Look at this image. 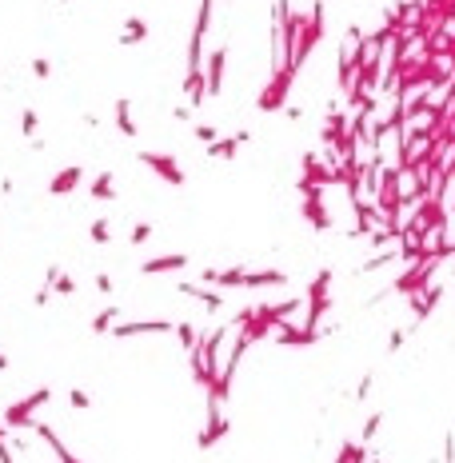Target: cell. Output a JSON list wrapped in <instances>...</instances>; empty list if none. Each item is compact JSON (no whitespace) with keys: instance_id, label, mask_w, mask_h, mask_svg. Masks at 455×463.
<instances>
[{"instance_id":"cell-3","label":"cell","mask_w":455,"mask_h":463,"mask_svg":"<svg viewBox=\"0 0 455 463\" xmlns=\"http://www.w3.org/2000/svg\"><path fill=\"white\" fill-rule=\"evenodd\" d=\"M224 72H228V44H216V49L208 52V64H204L208 96H220V92H224Z\"/></svg>"},{"instance_id":"cell-6","label":"cell","mask_w":455,"mask_h":463,"mask_svg":"<svg viewBox=\"0 0 455 463\" xmlns=\"http://www.w3.org/2000/svg\"><path fill=\"white\" fill-rule=\"evenodd\" d=\"M88 196H92V200H104V204H112V200H120V188H116V176H112V172H96V176H92V184H88Z\"/></svg>"},{"instance_id":"cell-15","label":"cell","mask_w":455,"mask_h":463,"mask_svg":"<svg viewBox=\"0 0 455 463\" xmlns=\"http://www.w3.org/2000/svg\"><path fill=\"white\" fill-rule=\"evenodd\" d=\"M192 136H196L200 144L208 148L212 140H220V128H216V124H192Z\"/></svg>"},{"instance_id":"cell-9","label":"cell","mask_w":455,"mask_h":463,"mask_svg":"<svg viewBox=\"0 0 455 463\" xmlns=\"http://www.w3.org/2000/svg\"><path fill=\"white\" fill-rule=\"evenodd\" d=\"M240 140H236V136H220V140H212L208 148H204V152H208V160H236V152H240Z\"/></svg>"},{"instance_id":"cell-17","label":"cell","mask_w":455,"mask_h":463,"mask_svg":"<svg viewBox=\"0 0 455 463\" xmlns=\"http://www.w3.org/2000/svg\"><path fill=\"white\" fill-rule=\"evenodd\" d=\"M32 72H37V80H49V76H52V61L37 56V61H32Z\"/></svg>"},{"instance_id":"cell-1","label":"cell","mask_w":455,"mask_h":463,"mask_svg":"<svg viewBox=\"0 0 455 463\" xmlns=\"http://www.w3.org/2000/svg\"><path fill=\"white\" fill-rule=\"evenodd\" d=\"M136 160H140L144 168H152V172H156V176H160V180L168 184V188H180V184L188 180V176H184V168L176 164V156H172V152H140Z\"/></svg>"},{"instance_id":"cell-2","label":"cell","mask_w":455,"mask_h":463,"mask_svg":"<svg viewBox=\"0 0 455 463\" xmlns=\"http://www.w3.org/2000/svg\"><path fill=\"white\" fill-rule=\"evenodd\" d=\"M192 264V252H168V256H148L136 264L140 276H176V272H184Z\"/></svg>"},{"instance_id":"cell-7","label":"cell","mask_w":455,"mask_h":463,"mask_svg":"<svg viewBox=\"0 0 455 463\" xmlns=\"http://www.w3.org/2000/svg\"><path fill=\"white\" fill-rule=\"evenodd\" d=\"M124 319V307H116V304H108V307H100L96 316H92V336H112V328Z\"/></svg>"},{"instance_id":"cell-4","label":"cell","mask_w":455,"mask_h":463,"mask_svg":"<svg viewBox=\"0 0 455 463\" xmlns=\"http://www.w3.org/2000/svg\"><path fill=\"white\" fill-rule=\"evenodd\" d=\"M84 184V164H68V168L52 172L49 180V196H72L76 188Z\"/></svg>"},{"instance_id":"cell-12","label":"cell","mask_w":455,"mask_h":463,"mask_svg":"<svg viewBox=\"0 0 455 463\" xmlns=\"http://www.w3.org/2000/svg\"><path fill=\"white\" fill-rule=\"evenodd\" d=\"M152 236H156V224H148V220H144V224H136V228L128 231V244H132V248H140V244H148Z\"/></svg>"},{"instance_id":"cell-14","label":"cell","mask_w":455,"mask_h":463,"mask_svg":"<svg viewBox=\"0 0 455 463\" xmlns=\"http://www.w3.org/2000/svg\"><path fill=\"white\" fill-rule=\"evenodd\" d=\"M68 403H72V412H92V395L84 388H68Z\"/></svg>"},{"instance_id":"cell-11","label":"cell","mask_w":455,"mask_h":463,"mask_svg":"<svg viewBox=\"0 0 455 463\" xmlns=\"http://www.w3.org/2000/svg\"><path fill=\"white\" fill-rule=\"evenodd\" d=\"M88 240L96 248H112V220L108 216H92V224H88Z\"/></svg>"},{"instance_id":"cell-5","label":"cell","mask_w":455,"mask_h":463,"mask_svg":"<svg viewBox=\"0 0 455 463\" xmlns=\"http://www.w3.org/2000/svg\"><path fill=\"white\" fill-rule=\"evenodd\" d=\"M44 284H49L56 296H76V292H80V284H76L72 276L60 268V264H49V268H44Z\"/></svg>"},{"instance_id":"cell-8","label":"cell","mask_w":455,"mask_h":463,"mask_svg":"<svg viewBox=\"0 0 455 463\" xmlns=\"http://www.w3.org/2000/svg\"><path fill=\"white\" fill-rule=\"evenodd\" d=\"M144 40H148V20L144 16H128L124 28H120V44L124 49H132V44H144Z\"/></svg>"},{"instance_id":"cell-16","label":"cell","mask_w":455,"mask_h":463,"mask_svg":"<svg viewBox=\"0 0 455 463\" xmlns=\"http://www.w3.org/2000/svg\"><path fill=\"white\" fill-rule=\"evenodd\" d=\"M92 288H96L100 296H112L116 292V276H112V272H96V276H92Z\"/></svg>"},{"instance_id":"cell-13","label":"cell","mask_w":455,"mask_h":463,"mask_svg":"<svg viewBox=\"0 0 455 463\" xmlns=\"http://www.w3.org/2000/svg\"><path fill=\"white\" fill-rule=\"evenodd\" d=\"M20 132H25L28 140L40 132V112H37V108H25V112H20Z\"/></svg>"},{"instance_id":"cell-10","label":"cell","mask_w":455,"mask_h":463,"mask_svg":"<svg viewBox=\"0 0 455 463\" xmlns=\"http://www.w3.org/2000/svg\"><path fill=\"white\" fill-rule=\"evenodd\" d=\"M116 128H120L128 140H136V136H140V124L132 120V100H116Z\"/></svg>"}]
</instances>
